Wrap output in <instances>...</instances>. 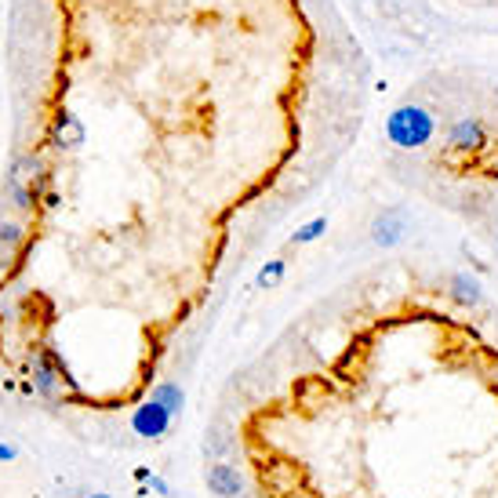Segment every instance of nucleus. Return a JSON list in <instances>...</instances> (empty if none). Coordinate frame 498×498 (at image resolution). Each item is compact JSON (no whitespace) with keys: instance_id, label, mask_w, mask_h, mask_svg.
Returning <instances> with one entry per match:
<instances>
[{"instance_id":"obj_1","label":"nucleus","mask_w":498,"mask_h":498,"mask_svg":"<svg viewBox=\"0 0 498 498\" xmlns=\"http://www.w3.org/2000/svg\"><path fill=\"white\" fill-rule=\"evenodd\" d=\"M386 131H389V138L397 142L400 150H415V146H422V142H430L433 117L425 109H418V106H404V109H397L386 120Z\"/></svg>"},{"instance_id":"obj_2","label":"nucleus","mask_w":498,"mask_h":498,"mask_svg":"<svg viewBox=\"0 0 498 498\" xmlns=\"http://www.w3.org/2000/svg\"><path fill=\"white\" fill-rule=\"evenodd\" d=\"M168 422H171V411L168 407H161L153 397L142 404L138 411H135V418H131V425H135V433L138 437H161L164 430H168Z\"/></svg>"},{"instance_id":"obj_3","label":"nucleus","mask_w":498,"mask_h":498,"mask_svg":"<svg viewBox=\"0 0 498 498\" xmlns=\"http://www.w3.org/2000/svg\"><path fill=\"white\" fill-rule=\"evenodd\" d=\"M451 146L455 150H476L480 142H484V124L480 120H473V117H466V120H459L455 127H451Z\"/></svg>"},{"instance_id":"obj_4","label":"nucleus","mask_w":498,"mask_h":498,"mask_svg":"<svg viewBox=\"0 0 498 498\" xmlns=\"http://www.w3.org/2000/svg\"><path fill=\"white\" fill-rule=\"evenodd\" d=\"M55 142H58V146H66V150L81 146V142H84V127H81V120H77V117H62L58 127H55Z\"/></svg>"},{"instance_id":"obj_5","label":"nucleus","mask_w":498,"mask_h":498,"mask_svg":"<svg viewBox=\"0 0 498 498\" xmlns=\"http://www.w3.org/2000/svg\"><path fill=\"white\" fill-rule=\"evenodd\" d=\"M207 484L215 487L219 494H237L240 491V476L230 466H215V469H211V476H207Z\"/></svg>"},{"instance_id":"obj_6","label":"nucleus","mask_w":498,"mask_h":498,"mask_svg":"<svg viewBox=\"0 0 498 498\" xmlns=\"http://www.w3.org/2000/svg\"><path fill=\"white\" fill-rule=\"evenodd\" d=\"M400 233H404V219H400V215H382V219L375 223V240H379V244H397Z\"/></svg>"},{"instance_id":"obj_7","label":"nucleus","mask_w":498,"mask_h":498,"mask_svg":"<svg viewBox=\"0 0 498 498\" xmlns=\"http://www.w3.org/2000/svg\"><path fill=\"white\" fill-rule=\"evenodd\" d=\"M153 400L161 404V407H168L171 415L182 407V389L179 386H171V382H164V386H157V393H153Z\"/></svg>"},{"instance_id":"obj_8","label":"nucleus","mask_w":498,"mask_h":498,"mask_svg":"<svg viewBox=\"0 0 498 498\" xmlns=\"http://www.w3.org/2000/svg\"><path fill=\"white\" fill-rule=\"evenodd\" d=\"M324 230H328V219H313V223H306V226L295 233V244H310V240H317Z\"/></svg>"},{"instance_id":"obj_9","label":"nucleus","mask_w":498,"mask_h":498,"mask_svg":"<svg viewBox=\"0 0 498 498\" xmlns=\"http://www.w3.org/2000/svg\"><path fill=\"white\" fill-rule=\"evenodd\" d=\"M284 276V262H269L258 276H255V284H258V288H273V284Z\"/></svg>"},{"instance_id":"obj_10","label":"nucleus","mask_w":498,"mask_h":498,"mask_svg":"<svg viewBox=\"0 0 498 498\" xmlns=\"http://www.w3.org/2000/svg\"><path fill=\"white\" fill-rule=\"evenodd\" d=\"M455 288H459V295H462V299H469V302H480V288H476V280H469V276H459V280H455Z\"/></svg>"},{"instance_id":"obj_11","label":"nucleus","mask_w":498,"mask_h":498,"mask_svg":"<svg viewBox=\"0 0 498 498\" xmlns=\"http://www.w3.org/2000/svg\"><path fill=\"white\" fill-rule=\"evenodd\" d=\"M19 226H0V240H8V244H19Z\"/></svg>"},{"instance_id":"obj_12","label":"nucleus","mask_w":498,"mask_h":498,"mask_svg":"<svg viewBox=\"0 0 498 498\" xmlns=\"http://www.w3.org/2000/svg\"><path fill=\"white\" fill-rule=\"evenodd\" d=\"M12 455H15L12 448H4V444H0V459H12Z\"/></svg>"},{"instance_id":"obj_13","label":"nucleus","mask_w":498,"mask_h":498,"mask_svg":"<svg viewBox=\"0 0 498 498\" xmlns=\"http://www.w3.org/2000/svg\"><path fill=\"white\" fill-rule=\"evenodd\" d=\"M95 498H106V494H95Z\"/></svg>"}]
</instances>
